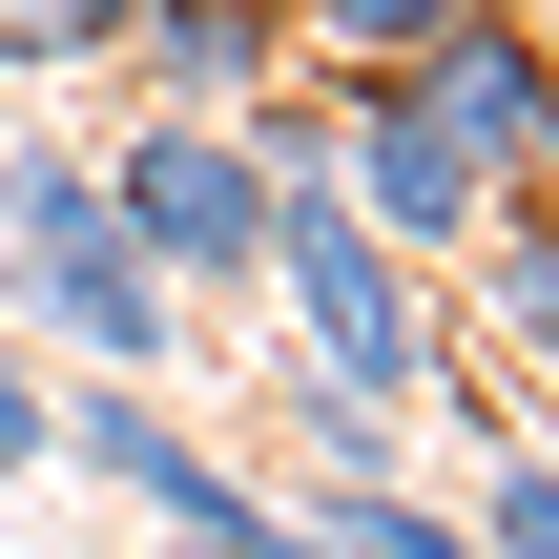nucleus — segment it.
Listing matches in <instances>:
<instances>
[{
	"instance_id": "1",
	"label": "nucleus",
	"mask_w": 559,
	"mask_h": 559,
	"mask_svg": "<svg viewBox=\"0 0 559 559\" xmlns=\"http://www.w3.org/2000/svg\"><path fill=\"white\" fill-rule=\"evenodd\" d=\"M0 332L41 373H187V290L104 228L62 124H0Z\"/></svg>"
},
{
	"instance_id": "2",
	"label": "nucleus",
	"mask_w": 559,
	"mask_h": 559,
	"mask_svg": "<svg viewBox=\"0 0 559 559\" xmlns=\"http://www.w3.org/2000/svg\"><path fill=\"white\" fill-rule=\"evenodd\" d=\"M249 290H270V353H290V373H332V394H373V415L456 394V311H436V270L373 249V228L332 207V166H270V249H249Z\"/></svg>"
},
{
	"instance_id": "3",
	"label": "nucleus",
	"mask_w": 559,
	"mask_h": 559,
	"mask_svg": "<svg viewBox=\"0 0 559 559\" xmlns=\"http://www.w3.org/2000/svg\"><path fill=\"white\" fill-rule=\"evenodd\" d=\"M83 187H104V228L207 311V290H249V249H270V166L228 145V104H145V124H104L83 145Z\"/></svg>"
},
{
	"instance_id": "4",
	"label": "nucleus",
	"mask_w": 559,
	"mask_h": 559,
	"mask_svg": "<svg viewBox=\"0 0 559 559\" xmlns=\"http://www.w3.org/2000/svg\"><path fill=\"white\" fill-rule=\"evenodd\" d=\"M332 207L373 228V249H415V270H456L477 249V207H498V166L415 104V83H332Z\"/></svg>"
},
{
	"instance_id": "5",
	"label": "nucleus",
	"mask_w": 559,
	"mask_h": 559,
	"mask_svg": "<svg viewBox=\"0 0 559 559\" xmlns=\"http://www.w3.org/2000/svg\"><path fill=\"white\" fill-rule=\"evenodd\" d=\"M394 83H415V104H436V124H456V145L498 166V187H539V145H559V62H539V0H477V21H456V41H415Z\"/></svg>"
},
{
	"instance_id": "6",
	"label": "nucleus",
	"mask_w": 559,
	"mask_h": 559,
	"mask_svg": "<svg viewBox=\"0 0 559 559\" xmlns=\"http://www.w3.org/2000/svg\"><path fill=\"white\" fill-rule=\"evenodd\" d=\"M145 104H249V83H290V21L270 0H124V41H104Z\"/></svg>"
},
{
	"instance_id": "7",
	"label": "nucleus",
	"mask_w": 559,
	"mask_h": 559,
	"mask_svg": "<svg viewBox=\"0 0 559 559\" xmlns=\"http://www.w3.org/2000/svg\"><path fill=\"white\" fill-rule=\"evenodd\" d=\"M270 498H353V477H415V436L373 415V394H332V373H290V415H270Z\"/></svg>"
},
{
	"instance_id": "8",
	"label": "nucleus",
	"mask_w": 559,
	"mask_h": 559,
	"mask_svg": "<svg viewBox=\"0 0 559 559\" xmlns=\"http://www.w3.org/2000/svg\"><path fill=\"white\" fill-rule=\"evenodd\" d=\"M270 21H290V62H311V83H394V62H415V41H456L477 0H270Z\"/></svg>"
},
{
	"instance_id": "9",
	"label": "nucleus",
	"mask_w": 559,
	"mask_h": 559,
	"mask_svg": "<svg viewBox=\"0 0 559 559\" xmlns=\"http://www.w3.org/2000/svg\"><path fill=\"white\" fill-rule=\"evenodd\" d=\"M456 539H477V559H559V436H539V415H498V436H477Z\"/></svg>"
},
{
	"instance_id": "10",
	"label": "nucleus",
	"mask_w": 559,
	"mask_h": 559,
	"mask_svg": "<svg viewBox=\"0 0 559 559\" xmlns=\"http://www.w3.org/2000/svg\"><path fill=\"white\" fill-rule=\"evenodd\" d=\"M311 559H477V539H456V498H415V477H353V498H311Z\"/></svg>"
},
{
	"instance_id": "11",
	"label": "nucleus",
	"mask_w": 559,
	"mask_h": 559,
	"mask_svg": "<svg viewBox=\"0 0 559 559\" xmlns=\"http://www.w3.org/2000/svg\"><path fill=\"white\" fill-rule=\"evenodd\" d=\"M41 394H62V373H41V353L0 332V477H41Z\"/></svg>"
},
{
	"instance_id": "12",
	"label": "nucleus",
	"mask_w": 559,
	"mask_h": 559,
	"mask_svg": "<svg viewBox=\"0 0 559 559\" xmlns=\"http://www.w3.org/2000/svg\"><path fill=\"white\" fill-rule=\"evenodd\" d=\"M145 559H207V539H145Z\"/></svg>"
}]
</instances>
